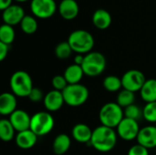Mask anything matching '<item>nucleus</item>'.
<instances>
[{"label":"nucleus","mask_w":156,"mask_h":155,"mask_svg":"<svg viewBox=\"0 0 156 155\" xmlns=\"http://www.w3.org/2000/svg\"><path fill=\"white\" fill-rule=\"evenodd\" d=\"M117 135L114 129L101 125L93 130L90 143L98 152L108 153L116 146Z\"/></svg>","instance_id":"obj_1"},{"label":"nucleus","mask_w":156,"mask_h":155,"mask_svg":"<svg viewBox=\"0 0 156 155\" xmlns=\"http://www.w3.org/2000/svg\"><path fill=\"white\" fill-rule=\"evenodd\" d=\"M73 52L86 55L92 51L95 41L93 36L87 30L77 29L71 32L67 40Z\"/></svg>","instance_id":"obj_2"},{"label":"nucleus","mask_w":156,"mask_h":155,"mask_svg":"<svg viewBox=\"0 0 156 155\" xmlns=\"http://www.w3.org/2000/svg\"><path fill=\"white\" fill-rule=\"evenodd\" d=\"M124 118V111L117 102H107L100 110L99 120L101 125L114 129Z\"/></svg>","instance_id":"obj_3"},{"label":"nucleus","mask_w":156,"mask_h":155,"mask_svg":"<svg viewBox=\"0 0 156 155\" xmlns=\"http://www.w3.org/2000/svg\"><path fill=\"white\" fill-rule=\"evenodd\" d=\"M11 92L19 98L28 97L33 90V81L30 75L24 70L14 72L9 81Z\"/></svg>","instance_id":"obj_4"},{"label":"nucleus","mask_w":156,"mask_h":155,"mask_svg":"<svg viewBox=\"0 0 156 155\" xmlns=\"http://www.w3.org/2000/svg\"><path fill=\"white\" fill-rule=\"evenodd\" d=\"M106 65V58L102 53L98 51H91L85 55L81 67L86 76L98 77L104 72Z\"/></svg>","instance_id":"obj_5"},{"label":"nucleus","mask_w":156,"mask_h":155,"mask_svg":"<svg viewBox=\"0 0 156 155\" xmlns=\"http://www.w3.org/2000/svg\"><path fill=\"white\" fill-rule=\"evenodd\" d=\"M65 103L70 107H80L86 103L89 99L90 92L83 84H69L62 91Z\"/></svg>","instance_id":"obj_6"},{"label":"nucleus","mask_w":156,"mask_h":155,"mask_svg":"<svg viewBox=\"0 0 156 155\" xmlns=\"http://www.w3.org/2000/svg\"><path fill=\"white\" fill-rule=\"evenodd\" d=\"M55 126V121L49 111H38L31 116L30 130L37 136L48 134Z\"/></svg>","instance_id":"obj_7"},{"label":"nucleus","mask_w":156,"mask_h":155,"mask_svg":"<svg viewBox=\"0 0 156 155\" xmlns=\"http://www.w3.org/2000/svg\"><path fill=\"white\" fill-rule=\"evenodd\" d=\"M145 81L146 79L144 74L138 69H130L122 77V89L128 90L134 93L142 90Z\"/></svg>","instance_id":"obj_8"},{"label":"nucleus","mask_w":156,"mask_h":155,"mask_svg":"<svg viewBox=\"0 0 156 155\" xmlns=\"http://www.w3.org/2000/svg\"><path fill=\"white\" fill-rule=\"evenodd\" d=\"M30 10L35 17L46 19L56 13L57 4L55 0H31Z\"/></svg>","instance_id":"obj_9"},{"label":"nucleus","mask_w":156,"mask_h":155,"mask_svg":"<svg viewBox=\"0 0 156 155\" xmlns=\"http://www.w3.org/2000/svg\"><path fill=\"white\" fill-rule=\"evenodd\" d=\"M116 129L118 136L127 142H131L134 139H137L141 130L137 121L125 117L122 119V121L120 122Z\"/></svg>","instance_id":"obj_10"},{"label":"nucleus","mask_w":156,"mask_h":155,"mask_svg":"<svg viewBox=\"0 0 156 155\" xmlns=\"http://www.w3.org/2000/svg\"><path fill=\"white\" fill-rule=\"evenodd\" d=\"M9 122L16 132H24L30 129L31 116L24 110H16L9 116Z\"/></svg>","instance_id":"obj_11"},{"label":"nucleus","mask_w":156,"mask_h":155,"mask_svg":"<svg viewBox=\"0 0 156 155\" xmlns=\"http://www.w3.org/2000/svg\"><path fill=\"white\" fill-rule=\"evenodd\" d=\"M25 10L22 6L18 5H12L6 9H5L2 13V18L4 24L9 26H16L17 24L20 25L21 21L25 17Z\"/></svg>","instance_id":"obj_12"},{"label":"nucleus","mask_w":156,"mask_h":155,"mask_svg":"<svg viewBox=\"0 0 156 155\" xmlns=\"http://www.w3.org/2000/svg\"><path fill=\"white\" fill-rule=\"evenodd\" d=\"M43 101L46 110L49 112H55L59 111L65 103L62 92L56 90L48 91L45 95Z\"/></svg>","instance_id":"obj_13"},{"label":"nucleus","mask_w":156,"mask_h":155,"mask_svg":"<svg viewBox=\"0 0 156 155\" xmlns=\"http://www.w3.org/2000/svg\"><path fill=\"white\" fill-rule=\"evenodd\" d=\"M137 142L148 150L156 147V127L153 125L145 126L140 130Z\"/></svg>","instance_id":"obj_14"},{"label":"nucleus","mask_w":156,"mask_h":155,"mask_svg":"<svg viewBox=\"0 0 156 155\" xmlns=\"http://www.w3.org/2000/svg\"><path fill=\"white\" fill-rule=\"evenodd\" d=\"M16 96L12 92H4L0 95V114L2 116H10L16 111Z\"/></svg>","instance_id":"obj_15"},{"label":"nucleus","mask_w":156,"mask_h":155,"mask_svg":"<svg viewBox=\"0 0 156 155\" xmlns=\"http://www.w3.org/2000/svg\"><path fill=\"white\" fill-rule=\"evenodd\" d=\"M80 12V6L76 0H61L58 5V13L66 20L75 19Z\"/></svg>","instance_id":"obj_16"},{"label":"nucleus","mask_w":156,"mask_h":155,"mask_svg":"<svg viewBox=\"0 0 156 155\" xmlns=\"http://www.w3.org/2000/svg\"><path fill=\"white\" fill-rule=\"evenodd\" d=\"M18 148L22 150H29L35 146L37 141V136L29 129L24 132H17L15 138Z\"/></svg>","instance_id":"obj_17"},{"label":"nucleus","mask_w":156,"mask_h":155,"mask_svg":"<svg viewBox=\"0 0 156 155\" xmlns=\"http://www.w3.org/2000/svg\"><path fill=\"white\" fill-rule=\"evenodd\" d=\"M92 130L85 123H78L74 125L71 131L73 139L80 143H90L92 137Z\"/></svg>","instance_id":"obj_18"},{"label":"nucleus","mask_w":156,"mask_h":155,"mask_svg":"<svg viewBox=\"0 0 156 155\" xmlns=\"http://www.w3.org/2000/svg\"><path fill=\"white\" fill-rule=\"evenodd\" d=\"M112 15L105 9H97L92 15V24L98 29L104 30L109 28L112 25Z\"/></svg>","instance_id":"obj_19"},{"label":"nucleus","mask_w":156,"mask_h":155,"mask_svg":"<svg viewBox=\"0 0 156 155\" xmlns=\"http://www.w3.org/2000/svg\"><path fill=\"white\" fill-rule=\"evenodd\" d=\"M71 146V139L65 133H60L56 136L53 141L52 149L56 155L65 154Z\"/></svg>","instance_id":"obj_20"},{"label":"nucleus","mask_w":156,"mask_h":155,"mask_svg":"<svg viewBox=\"0 0 156 155\" xmlns=\"http://www.w3.org/2000/svg\"><path fill=\"white\" fill-rule=\"evenodd\" d=\"M63 75L69 84H79L85 74L81 66L73 63L67 67Z\"/></svg>","instance_id":"obj_21"},{"label":"nucleus","mask_w":156,"mask_h":155,"mask_svg":"<svg viewBox=\"0 0 156 155\" xmlns=\"http://www.w3.org/2000/svg\"><path fill=\"white\" fill-rule=\"evenodd\" d=\"M141 97L143 100L146 103L156 101V79H146L142 90H140Z\"/></svg>","instance_id":"obj_22"},{"label":"nucleus","mask_w":156,"mask_h":155,"mask_svg":"<svg viewBox=\"0 0 156 155\" xmlns=\"http://www.w3.org/2000/svg\"><path fill=\"white\" fill-rule=\"evenodd\" d=\"M16 130L8 119H2L0 121V138L3 142H11L15 137Z\"/></svg>","instance_id":"obj_23"},{"label":"nucleus","mask_w":156,"mask_h":155,"mask_svg":"<svg viewBox=\"0 0 156 155\" xmlns=\"http://www.w3.org/2000/svg\"><path fill=\"white\" fill-rule=\"evenodd\" d=\"M103 88L109 92H118L122 90V78H119L114 75H109L104 78L102 81Z\"/></svg>","instance_id":"obj_24"},{"label":"nucleus","mask_w":156,"mask_h":155,"mask_svg":"<svg viewBox=\"0 0 156 155\" xmlns=\"http://www.w3.org/2000/svg\"><path fill=\"white\" fill-rule=\"evenodd\" d=\"M135 101V94L133 91H130L128 90L122 89L121 91H119L117 98H116V102L122 108L125 109L128 106L134 104Z\"/></svg>","instance_id":"obj_25"},{"label":"nucleus","mask_w":156,"mask_h":155,"mask_svg":"<svg viewBox=\"0 0 156 155\" xmlns=\"http://www.w3.org/2000/svg\"><path fill=\"white\" fill-rule=\"evenodd\" d=\"M37 21L35 16H25L23 20L20 23V27L22 31L27 35H32L37 30Z\"/></svg>","instance_id":"obj_26"},{"label":"nucleus","mask_w":156,"mask_h":155,"mask_svg":"<svg viewBox=\"0 0 156 155\" xmlns=\"http://www.w3.org/2000/svg\"><path fill=\"white\" fill-rule=\"evenodd\" d=\"M16 37V32L12 26L3 24L0 26V42L6 45H11Z\"/></svg>","instance_id":"obj_27"},{"label":"nucleus","mask_w":156,"mask_h":155,"mask_svg":"<svg viewBox=\"0 0 156 155\" xmlns=\"http://www.w3.org/2000/svg\"><path fill=\"white\" fill-rule=\"evenodd\" d=\"M72 52H73V50L68 41H62V42L58 43L55 48L56 57L62 60L69 58L71 56Z\"/></svg>","instance_id":"obj_28"},{"label":"nucleus","mask_w":156,"mask_h":155,"mask_svg":"<svg viewBox=\"0 0 156 155\" xmlns=\"http://www.w3.org/2000/svg\"><path fill=\"white\" fill-rule=\"evenodd\" d=\"M143 118L150 123H156V101L145 104L143 109Z\"/></svg>","instance_id":"obj_29"},{"label":"nucleus","mask_w":156,"mask_h":155,"mask_svg":"<svg viewBox=\"0 0 156 155\" xmlns=\"http://www.w3.org/2000/svg\"><path fill=\"white\" fill-rule=\"evenodd\" d=\"M124 117L138 122V120L143 117V110H141L137 105L132 104L124 109Z\"/></svg>","instance_id":"obj_30"},{"label":"nucleus","mask_w":156,"mask_h":155,"mask_svg":"<svg viewBox=\"0 0 156 155\" xmlns=\"http://www.w3.org/2000/svg\"><path fill=\"white\" fill-rule=\"evenodd\" d=\"M52 86H53V90H58V91H63L69 85L68 81L66 80L64 75H57L52 79Z\"/></svg>","instance_id":"obj_31"},{"label":"nucleus","mask_w":156,"mask_h":155,"mask_svg":"<svg viewBox=\"0 0 156 155\" xmlns=\"http://www.w3.org/2000/svg\"><path fill=\"white\" fill-rule=\"evenodd\" d=\"M44 97H45V95L43 94L42 90L39 88L34 87L27 98L29 99L30 101H32L34 103H37V102H39L42 100H44Z\"/></svg>","instance_id":"obj_32"},{"label":"nucleus","mask_w":156,"mask_h":155,"mask_svg":"<svg viewBox=\"0 0 156 155\" xmlns=\"http://www.w3.org/2000/svg\"><path fill=\"white\" fill-rule=\"evenodd\" d=\"M127 155H149V150L137 143L129 149Z\"/></svg>","instance_id":"obj_33"},{"label":"nucleus","mask_w":156,"mask_h":155,"mask_svg":"<svg viewBox=\"0 0 156 155\" xmlns=\"http://www.w3.org/2000/svg\"><path fill=\"white\" fill-rule=\"evenodd\" d=\"M9 51V45L0 42V60L3 61L8 54Z\"/></svg>","instance_id":"obj_34"},{"label":"nucleus","mask_w":156,"mask_h":155,"mask_svg":"<svg viewBox=\"0 0 156 155\" xmlns=\"http://www.w3.org/2000/svg\"><path fill=\"white\" fill-rule=\"evenodd\" d=\"M84 57H85V55L77 54V55L74 57V64L79 65V66H81L82 63H83V61H84Z\"/></svg>","instance_id":"obj_35"},{"label":"nucleus","mask_w":156,"mask_h":155,"mask_svg":"<svg viewBox=\"0 0 156 155\" xmlns=\"http://www.w3.org/2000/svg\"><path fill=\"white\" fill-rule=\"evenodd\" d=\"M12 1L13 0H0V9L4 11L10 5H12Z\"/></svg>","instance_id":"obj_36"},{"label":"nucleus","mask_w":156,"mask_h":155,"mask_svg":"<svg viewBox=\"0 0 156 155\" xmlns=\"http://www.w3.org/2000/svg\"><path fill=\"white\" fill-rule=\"evenodd\" d=\"M15 1H16V2H20V3H23V2H27V1H28V0H15Z\"/></svg>","instance_id":"obj_37"},{"label":"nucleus","mask_w":156,"mask_h":155,"mask_svg":"<svg viewBox=\"0 0 156 155\" xmlns=\"http://www.w3.org/2000/svg\"><path fill=\"white\" fill-rule=\"evenodd\" d=\"M155 127H156V123H155Z\"/></svg>","instance_id":"obj_38"}]
</instances>
